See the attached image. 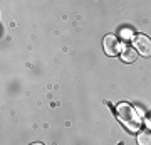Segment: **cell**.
Segmentation results:
<instances>
[{
	"label": "cell",
	"instance_id": "1",
	"mask_svg": "<svg viewBox=\"0 0 151 145\" xmlns=\"http://www.w3.org/2000/svg\"><path fill=\"white\" fill-rule=\"evenodd\" d=\"M118 117L128 128H138V125H139L138 111L128 103H121L118 106Z\"/></svg>",
	"mask_w": 151,
	"mask_h": 145
},
{
	"label": "cell",
	"instance_id": "2",
	"mask_svg": "<svg viewBox=\"0 0 151 145\" xmlns=\"http://www.w3.org/2000/svg\"><path fill=\"white\" fill-rule=\"evenodd\" d=\"M133 42H134V49L141 56H151V39L146 37L145 34H138L133 37Z\"/></svg>",
	"mask_w": 151,
	"mask_h": 145
},
{
	"label": "cell",
	"instance_id": "3",
	"mask_svg": "<svg viewBox=\"0 0 151 145\" xmlns=\"http://www.w3.org/2000/svg\"><path fill=\"white\" fill-rule=\"evenodd\" d=\"M103 46H104V52L108 54V56H114V54H118L119 51H121L118 37H116V36H113V34H109V36H106V37H104Z\"/></svg>",
	"mask_w": 151,
	"mask_h": 145
},
{
	"label": "cell",
	"instance_id": "4",
	"mask_svg": "<svg viewBox=\"0 0 151 145\" xmlns=\"http://www.w3.org/2000/svg\"><path fill=\"white\" fill-rule=\"evenodd\" d=\"M136 58H138V51L134 47H131V46H124L121 49V59L124 63H134Z\"/></svg>",
	"mask_w": 151,
	"mask_h": 145
},
{
	"label": "cell",
	"instance_id": "5",
	"mask_svg": "<svg viewBox=\"0 0 151 145\" xmlns=\"http://www.w3.org/2000/svg\"><path fill=\"white\" fill-rule=\"evenodd\" d=\"M138 145H151V132L145 130L138 133Z\"/></svg>",
	"mask_w": 151,
	"mask_h": 145
},
{
	"label": "cell",
	"instance_id": "6",
	"mask_svg": "<svg viewBox=\"0 0 151 145\" xmlns=\"http://www.w3.org/2000/svg\"><path fill=\"white\" fill-rule=\"evenodd\" d=\"M32 145H42V144H39V142H37V144H32Z\"/></svg>",
	"mask_w": 151,
	"mask_h": 145
}]
</instances>
